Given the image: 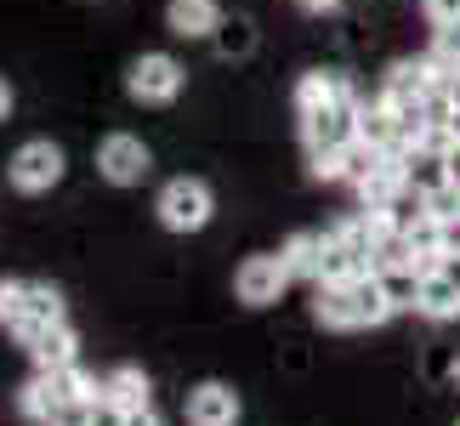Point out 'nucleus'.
I'll return each instance as SVG.
<instances>
[{
	"label": "nucleus",
	"instance_id": "f257e3e1",
	"mask_svg": "<svg viewBox=\"0 0 460 426\" xmlns=\"http://www.w3.org/2000/svg\"><path fill=\"white\" fill-rule=\"evenodd\" d=\"M313 313H318V324H324V330H376V324H386L398 307L386 301L381 279L364 273V279H352V284H318Z\"/></svg>",
	"mask_w": 460,
	"mask_h": 426
},
{
	"label": "nucleus",
	"instance_id": "f03ea898",
	"mask_svg": "<svg viewBox=\"0 0 460 426\" xmlns=\"http://www.w3.org/2000/svg\"><path fill=\"white\" fill-rule=\"evenodd\" d=\"M188 85V68L171 58V51H143L131 68H126V97L143 102V109H165V102L182 97Z\"/></svg>",
	"mask_w": 460,
	"mask_h": 426
},
{
	"label": "nucleus",
	"instance_id": "7ed1b4c3",
	"mask_svg": "<svg viewBox=\"0 0 460 426\" xmlns=\"http://www.w3.org/2000/svg\"><path fill=\"white\" fill-rule=\"evenodd\" d=\"M63 171H68V154L51 137H29L23 148L6 159V182L17 193H51V188L63 182Z\"/></svg>",
	"mask_w": 460,
	"mask_h": 426
},
{
	"label": "nucleus",
	"instance_id": "20e7f679",
	"mask_svg": "<svg viewBox=\"0 0 460 426\" xmlns=\"http://www.w3.org/2000/svg\"><path fill=\"white\" fill-rule=\"evenodd\" d=\"M154 210H159V227H171V234H199L210 222V210H217V200H210V188L199 176H171V182L159 188Z\"/></svg>",
	"mask_w": 460,
	"mask_h": 426
},
{
	"label": "nucleus",
	"instance_id": "39448f33",
	"mask_svg": "<svg viewBox=\"0 0 460 426\" xmlns=\"http://www.w3.org/2000/svg\"><path fill=\"white\" fill-rule=\"evenodd\" d=\"M358 114H364V102L352 97V85H347L341 97H330L324 109L302 114V137H307V148H347V142H358Z\"/></svg>",
	"mask_w": 460,
	"mask_h": 426
},
{
	"label": "nucleus",
	"instance_id": "423d86ee",
	"mask_svg": "<svg viewBox=\"0 0 460 426\" xmlns=\"http://www.w3.org/2000/svg\"><path fill=\"white\" fill-rule=\"evenodd\" d=\"M148 171H154V154H148V142H143V137H131V131H109V137L97 142V176H102V182H114V188H137Z\"/></svg>",
	"mask_w": 460,
	"mask_h": 426
},
{
	"label": "nucleus",
	"instance_id": "0eeeda50",
	"mask_svg": "<svg viewBox=\"0 0 460 426\" xmlns=\"http://www.w3.org/2000/svg\"><path fill=\"white\" fill-rule=\"evenodd\" d=\"M285 284H290L285 256H244L239 273H234V290H239L244 307H268V301L285 296Z\"/></svg>",
	"mask_w": 460,
	"mask_h": 426
},
{
	"label": "nucleus",
	"instance_id": "6e6552de",
	"mask_svg": "<svg viewBox=\"0 0 460 426\" xmlns=\"http://www.w3.org/2000/svg\"><path fill=\"white\" fill-rule=\"evenodd\" d=\"M239 393L227 381H199L188 393V404H182V415H188V426H239Z\"/></svg>",
	"mask_w": 460,
	"mask_h": 426
},
{
	"label": "nucleus",
	"instance_id": "1a4fd4ad",
	"mask_svg": "<svg viewBox=\"0 0 460 426\" xmlns=\"http://www.w3.org/2000/svg\"><path fill=\"white\" fill-rule=\"evenodd\" d=\"M165 29L176 40H210L222 29V6L217 0H165Z\"/></svg>",
	"mask_w": 460,
	"mask_h": 426
},
{
	"label": "nucleus",
	"instance_id": "9d476101",
	"mask_svg": "<svg viewBox=\"0 0 460 426\" xmlns=\"http://www.w3.org/2000/svg\"><path fill=\"white\" fill-rule=\"evenodd\" d=\"M46 324H63V296L51 290V284H29V296H23V313H17V324H12V335L17 342H34Z\"/></svg>",
	"mask_w": 460,
	"mask_h": 426
},
{
	"label": "nucleus",
	"instance_id": "9b49d317",
	"mask_svg": "<svg viewBox=\"0 0 460 426\" xmlns=\"http://www.w3.org/2000/svg\"><path fill=\"white\" fill-rule=\"evenodd\" d=\"M29 359L40 364V369H68V364H80V335L68 330V318L63 324H46L40 335L29 342Z\"/></svg>",
	"mask_w": 460,
	"mask_h": 426
},
{
	"label": "nucleus",
	"instance_id": "f8f14e48",
	"mask_svg": "<svg viewBox=\"0 0 460 426\" xmlns=\"http://www.w3.org/2000/svg\"><path fill=\"white\" fill-rule=\"evenodd\" d=\"M376 279H381V290H386V301H393V307H415L427 268H420L415 256H398V262H376Z\"/></svg>",
	"mask_w": 460,
	"mask_h": 426
},
{
	"label": "nucleus",
	"instance_id": "ddd939ff",
	"mask_svg": "<svg viewBox=\"0 0 460 426\" xmlns=\"http://www.w3.org/2000/svg\"><path fill=\"white\" fill-rule=\"evenodd\" d=\"M403 182H410L420 200L427 193H438L444 182H455V171H449V154H432V148H410L403 154Z\"/></svg>",
	"mask_w": 460,
	"mask_h": 426
},
{
	"label": "nucleus",
	"instance_id": "4468645a",
	"mask_svg": "<svg viewBox=\"0 0 460 426\" xmlns=\"http://www.w3.org/2000/svg\"><path fill=\"white\" fill-rule=\"evenodd\" d=\"M364 273H376V256L352 251V244H341V239L330 234V244H324V268H318V284H352V279H364Z\"/></svg>",
	"mask_w": 460,
	"mask_h": 426
},
{
	"label": "nucleus",
	"instance_id": "2eb2a0df",
	"mask_svg": "<svg viewBox=\"0 0 460 426\" xmlns=\"http://www.w3.org/2000/svg\"><path fill=\"white\" fill-rule=\"evenodd\" d=\"M415 313L432 318V324H449V318H460V290H455L444 273L427 268V279H420V296H415Z\"/></svg>",
	"mask_w": 460,
	"mask_h": 426
},
{
	"label": "nucleus",
	"instance_id": "dca6fc26",
	"mask_svg": "<svg viewBox=\"0 0 460 426\" xmlns=\"http://www.w3.org/2000/svg\"><path fill=\"white\" fill-rule=\"evenodd\" d=\"M97 398H109L114 410H143V404H148V376L137 364H119L114 376H102Z\"/></svg>",
	"mask_w": 460,
	"mask_h": 426
},
{
	"label": "nucleus",
	"instance_id": "f3484780",
	"mask_svg": "<svg viewBox=\"0 0 460 426\" xmlns=\"http://www.w3.org/2000/svg\"><path fill=\"white\" fill-rule=\"evenodd\" d=\"M324 244H330V234H290V244L279 256H285V268H290V279H313L318 284V268H324Z\"/></svg>",
	"mask_w": 460,
	"mask_h": 426
},
{
	"label": "nucleus",
	"instance_id": "a211bd4d",
	"mask_svg": "<svg viewBox=\"0 0 460 426\" xmlns=\"http://www.w3.org/2000/svg\"><path fill=\"white\" fill-rule=\"evenodd\" d=\"M403 244H410V256L420 262V268H432L438 256L449 251V222H438V217H420L410 234H403Z\"/></svg>",
	"mask_w": 460,
	"mask_h": 426
},
{
	"label": "nucleus",
	"instance_id": "6ab92c4d",
	"mask_svg": "<svg viewBox=\"0 0 460 426\" xmlns=\"http://www.w3.org/2000/svg\"><path fill=\"white\" fill-rule=\"evenodd\" d=\"M347 92V80L341 75H324V68H313V75L296 80V114H313V109H324L330 97H341Z\"/></svg>",
	"mask_w": 460,
	"mask_h": 426
},
{
	"label": "nucleus",
	"instance_id": "aec40b11",
	"mask_svg": "<svg viewBox=\"0 0 460 426\" xmlns=\"http://www.w3.org/2000/svg\"><path fill=\"white\" fill-rule=\"evenodd\" d=\"M210 40H217V51H222V58H244V51L256 46V34H251V23H244V17H234V23L222 17V29L210 34Z\"/></svg>",
	"mask_w": 460,
	"mask_h": 426
},
{
	"label": "nucleus",
	"instance_id": "412c9836",
	"mask_svg": "<svg viewBox=\"0 0 460 426\" xmlns=\"http://www.w3.org/2000/svg\"><path fill=\"white\" fill-rule=\"evenodd\" d=\"M432 63L438 68H460V23H438L432 29Z\"/></svg>",
	"mask_w": 460,
	"mask_h": 426
},
{
	"label": "nucleus",
	"instance_id": "4be33fe9",
	"mask_svg": "<svg viewBox=\"0 0 460 426\" xmlns=\"http://www.w3.org/2000/svg\"><path fill=\"white\" fill-rule=\"evenodd\" d=\"M92 404L97 398H63V404H51L46 426H92Z\"/></svg>",
	"mask_w": 460,
	"mask_h": 426
},
{
	"label": "nucleus",
	"instance_id": "5701e85b",
	"mask_svg": "<svg viewBox=\"0 0 460 426\" xmlns=\"http://www.w3.org/2000/svg\"><path fill=\"white\" fill-rule=\"evenodd\" d=\"M23 296H29V279H0V324H17V313H23Z\"/></svg>",
	"mask_w": 460,
	"mask_h": 426
},
{
	"label": "nucleus",
	"instance_id": "b1692460",
	"mask_svg": "<svg viewBox=\"0 0 460 426\" xmlns=\"http://www.w3.org/2000/svg\"><path fill=\"white\" fill-rule=\"evenodd\" d=\"M427 217H438V222H455L460 217V176L444 182L438 193H427Z\"/></svg>",
	"mask_w": 460,
	"mask_h": 426
},
{
	"label": "nucleus",
	"instance_id": "393cba45",
	"mask_svg": "<svg viewBox=\"0 0 460 426\" xmlns=\"http://www.w3.org/2000/svg\"><path fill=\"white\" fill-rule=\"evenodd\" d=\"M307 171L318 176V182H335V176H347L341 148H307Z\"/></svg>",
	"mask_w": 460,
	"mask_h": 426
},
{
	"label": "nucleus",
	"instance_id": "a878e982",
	"mask_svg": "<svg viewBox=\"0 0 460 426\" xmlns=\"http://www.w3.org/2000/svg\"><path fill=\"white\" fill-rule=\"evenodd\" d=\"M420 12H427V23H460V0H420Z\"/></svg>",
	"mask_w": 460,
	"mask_h": 426
},
{
	"label": "nucleus",
	"instance_id": "bb28decb",
	"mask_svg": "<svg viewBox=\"0 0 460 426\" xmlns=\"http://www.w3.org/2000/svg\"><path fill=\"white\" fill-rule=\"evenodd\" d=\"M432 273H444V279L455 284V290H460V244H449V251L432 262Z\"/></svg>",
	"mask_w": 460,
	"mask_h": 426
},
{
	"label": "nucleus",
	"instance_id": "cd10ccee",
	"mask_svg": "<svg viewBox=\"0 0 460 426\" xmlns=\"http://www.w3.org/2000/svg\"><path fill=\"white\" fill-rule=\"evenodd\" d=\"M92 426H126V410H114L109 398H97L92 404Z\"/></svg>",
	"mask_w": 460,
	"mask_h": 426
},
{
	"label": "nucleus",
	"instance_id": "c85d7f7f",
	"mask_svg": "<svg viewBox=\"0 0 460 426\" xmlns=\"http://www.w3.org/2000/svg\"><path fill=\"white\" fill-rule=\"evenodd\" d=\"M444 102L460 114V68H444Z\"/></svg>",
	"mask_w": 460,
	"mask_h": 426
},
{
	"label": "nucleus",
	"instance_id": "c756f323",
	"mask_svg": "<svg viewBox=\"0 0 460 426\" xmlns=\"http://www.w3.org/2000/svg\"><path fill=\"white\" fill-rule=\"evenodd\" d=\"M126 426H159V415H154V404H143V410H126Z\"/></svg>",
	"mask_w": 460,
	"mask_h": 426
},
{
	"label": "nucleus",
	"instance_id": "7c9ffc66",
	"mask_svg": "<svg viewBox=\"0 0 460 426\" xmlns=\"http://www.w3.org/2000/svg\"><path fill=\"white\" fill-rule=\"evenodd\" d=\"M12 102H17V92H12V80L0 75V120H12Z\"/></svg>",
	"mask_w": 460,
	"mask_h": 426
},
{
	"label": "nucleus",
	"instance_id": "2f4dec72",
	"mask_svg": "<svg viewBox=\"0 0 460 426\" xmlns=\"http://www.w3.org/2000/svg\"><path fill=\"white\" fill-rule=\"evenodd\" d=\"M296 6H302V12H335L341 0H296Z\"/></svg>",
	"mask_w": 460,
	"mask_h": 426
},
{
	"label": "nucleus",
	"instance_id": "473e14b6",
	"mask_svg": "<svg viewBox=\"0 0 460 426\" xmlns=\"http://www.w3.org/2000/svg\"><path fill=\"white\" fill-rule=\"evenodd\" d=\"M449 381H455V393H460V359H455V364H449Z\"/></svg>",
	"mask_w": 460,
	"mask_h": 426
},
{
	"label": "nucleus",
	"instance_id": "72a5a7b5",
	"mask_svg": "<svg viewBox=\"0 0 460 426\" xmlns=\"http://www.w3.org/2000/svg\"><path fill=\"white\" fill-rule=\"evenodd\" d=\"M455 227H460V217H455Z\"/></svg>",
	"mask_w": 460,
	"mask_h": 426
},
{
	"label": "nucleus",
	"instance_id": "f704fd0d",
	"mask_svg": "<svg viewBox=\"0 0 460 426\" xmlns=\"http://www.w3.org/2000/svg\"><path fill=\"white\" fill-rule=\"evenodd\" d=\"M455 426H460V421H455Z\"/></svg>",
	"mask_w": 460,
	"mask_h": 426
}]
</instances>
